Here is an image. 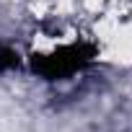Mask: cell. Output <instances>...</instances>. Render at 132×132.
<instances>
[{"label": "cell", "instance_id": "cell-1", "mask_svg": "<svg viewBox=\"0 0 132 132\" xmlns=\"http://www.w3.org/2000/svg\"><path fill=\"white\" fill-rule=\"evenodd\" d=\"M93 49L86 44H70V47H62L52 54H42L34 57V70L49 80H60V78H70L78 70H83L86 65L91 62Z\"/></svg>", "mask_w": 132, "mask_h": 132}, {"label": "cell", "instance_id": "cell-2", "mask_svg": "<svg viewBox=\"0 0 132 132\" xmlns=\"http://www.w3.org/2000/svg\"><path fill=\"white\" fill-rule=\"evenodd\" d=\"M16 65H18V54H16L11 47H3V44H0V73L16 68Z\"/></svg>", "mask_w": 132, "mask_h": 132}]
</instances>
